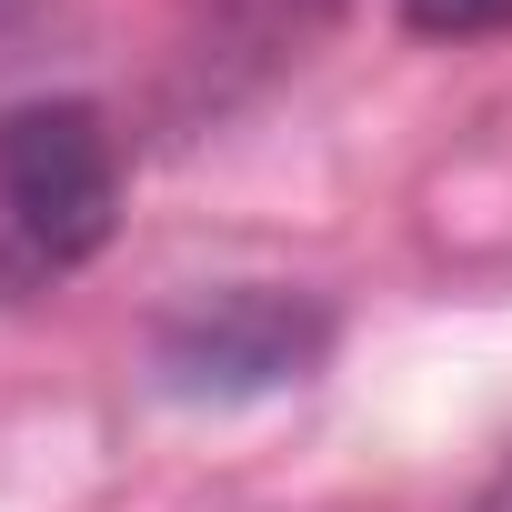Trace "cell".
Here are the masks:
<instances>
[{
    "label": "cell",
    "instance_id": "obj_5",
    "mask_svg": "<svg viewBox=\"0 0 512 512\" xmlns=\"http://www.w3.org/2000/svg\"><path fill=\"white\" fill-rule=\"evenodd\" d=\"M482 512H512V472H502V492H492V502H482Z\"/></svg>",
    "mask_w": 512,
    "mask_h": 512
},
{
    "label": "cell",
    "instance_id": "obj_1",
    "mask_svg": "<svg viewBox=\"0 0 512 512\" xmlns=\"http://www.w3.org/2000/svg\"><path fill=\"white\" fill-rule=\"evenodd\" d=\"M121 211V151L101 111L31 101L0 121V272H71L111 241Z\"/></svg>",
    "mask_w": 512,
    "mask_h": 512
},
{
    "label": "cell",
    "instance_id": "obj_4",
    "mask_svg": "<svg viewBox=\"0 0 512 512\" xmlns=\"http://www.w3.org/2000/svg\"><path fill=\"white\" fill-rule=\"evenodd\" d=\"M251 11H262V31H272V41H302V31H322L332 0H251Z\"/></svg>",
    "mask_w": 512,
    "mask_h": 512
},
{
    "label": "cell",
    "instance_id": "obj_3",
    "mask_svg": "<svg viewBox=\"0 0 512 512\" xmlns=\"http://www.w3.org/2000/svg\"><path fill=\"white\" fill-rule=\"evenodd\" d=\"M402 21L432 41H482V31H512V0H402Z\"/></svg>",
    "mask_w": 512,
    "mask_h": 512
},
{
    "label": "cell",
    "instance_id": "obj_2",
    "mask_svg": "<svg viewBox=\"0 0 512 512\" xmlns=\"http://www.w3.org/2000/svg\"><path fill=\"white\" fill-rule=\"evenodd\" d=\"M322 342H332L322 312L292 302V292H211V302H191V312L161 322L151 362H161V382L191 392V402H241V392L302 382V372L322 362Z\"/></svg>",
    "mask_w": 512,
    "mask_h": 512
}]
</instances>
